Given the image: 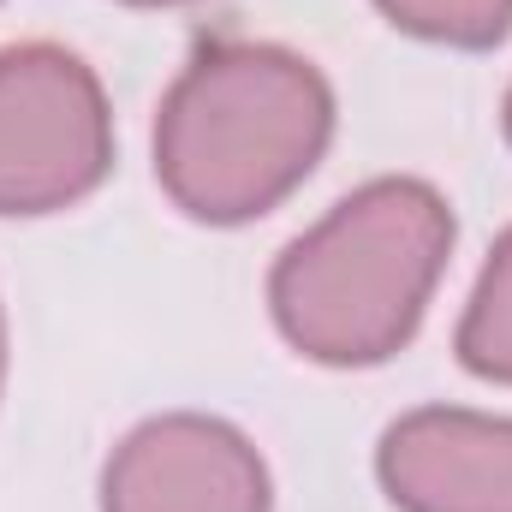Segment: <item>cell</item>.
<instances>
[{
	"label": "cell",
	"instance_id": "cell-1",
	"mask_svg": "<svg viewBox=\"0 0 512 512\" xmlns=\"http://www.w3.org/2000/svg\"><path fill=\"white\" fill-rule=\"evenodd\" d=\"M334 131L322 72L268 42H221L197 54L155 114V179L209 227L268 215Z\"/></svg>",
	"mask_w": 512,
	"mask_h": 512
},
{
	"label": "cell",
	"instance_id": "cell-2",
	"mask_svg": "<svg viewBox=\"0 0 512 512\" xmlns=\"http://www.w3.org/2000/svg\"><path fill=\"white\" fill-rule=\"evenodd\" d=\"M453 251V209L417 179H376L334 203L268 274V310L280 334L334 370L393 358Z\"/></svg>",
	"mask_w": 512,
	"mask_h": 512
},
{
	"label": "cell",
	"instance_id": "cell-3",
	"mask_svg": "<svg viewBox=\"0 0 512 512\" xmlns=\"http://www.w3.org/2000/svg\"><path fill=\"white\" fill-rule=\"evenodd\" d=\"M114 161V120L96 72L24 42L0 54V215H54L102 185Z\"/></svg>",
	"mask_w": 512,
	"mask_h": 512
},
{
	"label": "cell",
	"instance_id": "cell-4",
	"mask_svg": "<svg viewBox=\"0 0 512 512\" xmlns=\"http://www.w3.org/2000/svg\"><path fill=\"white\" fill-rule=\"evenodd\" d=\"M102 512H268V471L239 429L179 411L120 441Z\"/></svg>",
	"mask_w": 512,
	"mask_h": 512
},
{
	"label": "cell",
	"instance_id": "cell-5",
	"mask_svg": "<svg viewBox=\"0 0 512 512\" xmlns=\"http://www.w3.org/2000/svg\"><path fill=\"white\" fill-rule=\"evenodd\" d=\"M376 471L405 512H512V417L411 411L382 435Z\"/></svg>",
	"mask_w": 512,
	"mask_h": 512
},
{
	"label": "cell",
	"instance_id": "cell-6",
	"mask_svg": "<svg viewBox=\"0 0 512 512\" xmlns=\"http://www.w3.org/2000/svg\"><path fill=\"white\" fill-rule=\"evenodd\" d=\"M459 358L471 376L512 387V233H501V245L489 256L465 322H459Z\"/></svg>",
	"mask_w": 512,
	"mask_h": 512
},
{
	"label": "cell",
	"instance_id": "cell-7",
	"mask_svg": "<svg viewBox=\"0 0 512 512\" xmlns=\"http://www.w3.org/2000/svg\"><path fill=\"white\" fill-rule=\"evenodd\" d=\"M387 18L423 42L489 48L512 30V0H376Z\"/></svg>",
	"mask_w": 512,
	"mask_h": 512
},
{
	"label": "cell",
	"instance_id": "cell-8",
	"mask_svg": "<svg viewBox=\"0 0 512 512\" xmlns=\"http://www.w3.org/2000/svg\"><path fill=\"white\" fill-rule=\"evenodd\" d=\"M0 393H6V316H0Z\"/></svg>",
	"mask_w": 512,
	"mask_h": 512
},
{
	"label": "cell",
	"instance_id": "cell-9",
	"mask_svg": "<svg viewBox=\"0 0 512 512\" xmlns=\"http://www.w3.org/2000/svg\"><path fill=\"white\" fill-rule=\"evenodd\" d=\"M131 6H179V0H131Z\"/></svg>",
	"mask_w": 512,
	"mask_h": 512
},
{
	"label": "cell",
	"instance_id": "cell-10",
	"mask_svg": "<svg viewBox=\"0 0 512 512\" xmlns=\"http://www.w3.org/2000/svg\"><path fill=\"white\" fill-rule=\"evenodd\" d=\"M507 137H512V90H507Z\"/></svg>",
	"mask_w": 512,
	"mask_h": 512
}]
</instances>
